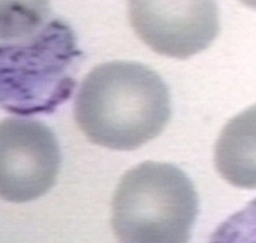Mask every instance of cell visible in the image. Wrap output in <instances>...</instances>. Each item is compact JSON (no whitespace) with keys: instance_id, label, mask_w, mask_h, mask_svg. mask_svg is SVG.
<instances>
[{"instance_id":"cell-1","label":"cell","mask_w":256,"mask_h":243,"mask_svg":"<svg viewBox=\"0 0 256 243\" xmlns=\"http://www.w3.org/2000/svg\"><path fill=\"white\" fill-rule=\"evenodd\" d=\"M74 110L90 141L112 150H134L162 134L171 118V96L154 70L116 61L86 75Z\"/></svg>"},{"instance_id":"cell-2","label":"cell","mask_w":256,"mask_h":243,"mask_svg":"<svg viewBox=\"0 0 256 243\" xmlns=\"http://www.w3.org/2000/svg\"><path fill=\"white\" fill-rule=\"evenodd\" d=\"M82 60L76 35L61 18L25 39L0 40V108L22 116L54 112L72 96Z\"/></svg>"},{"instance_id":"cell-3","label":"cell","mask_w":256,"mask_h":243,"mask_svg":"<svg viewBox=\"0 0 256 243\" xmlns=\"http://www.w3.org/2000/svg\"><path fill=\"white\" fill-rule=\"evenodd\" d=\"M198 215V196L182 170L145 162L123 174L112 204L119 243H188Z\"/></svg>"},{"instance_id":"cell-4","label":"cell","mask_w":256,"mask_h":243,"mask_svg":"<svg viewBox=\"0 0 256 243\" xmlns=\"http://www.w3.org/2000/svg\"><path fill=\"white\" fill-rule=\"evenodd\" d=\"M61 167V149L48 126L32 119L0 123V198L25 203L54 188Z\"/></svg>"},{"instance_id":"cell-5","label":"cell","mask_w":256,"mask_h":243,"mask_svg":"<svg viewBox=\"0 0 256 243\" xmlns=\"http://www.w3.org/2000/svg\"><path fill=\"white\" fill-rule=\"evenodd\" d=\"M128 16L150 50L180 60L207 50L220 28L216 0H128Z\"/></svg>"},{"instance_id":"cell-6","label":"cell","mask_w":256,"mask_h":243,"mask_svg":"<svg viewBox=\"0 0 256 243\" xmlns=\"http://www.w3.org/2000/svg\"><path fill=\"white\" fill-rule=\"evenodd\" d=\"M215 166L233 186L256 189V105L222 128L215 145Z\"/></svg>"},{"instance_id":"cell-7","label":"cell","mask_w":256,"mask_h":243,"mask_svg":"<svg viewBox=\"0 0 256 243\" xmlns=\"http://www.w3.org/2000/svg\"><path fill=\"white\" fill-rule=\"evenodd\" d=\"M50 18V0H0V40L32 36Z\"/></svg>"},{"instance_id":"cell-8","label":"cell","mask_w":256,"mask_h":243,"mask_svg":"<svg viewBox=\"0 0 256 243\" xmlns=\"http://www.w3.org/2000/svg\"><path fill=\"white\" fill-rule=\"evenodd\" d=\"M208 243H256V198L216 228Z\"/></svg>"},{"instance_id":"cell-9","label":"cell","mask_w":256,"mask_h":243,"mask_svg":"<svg viewBox=\"0 0 256 243\" xmlns=\"http://www.w3.org/2000/svg\"><path fill=\"white\" fill-rule=\"evenodd\" d=\"M240 2L248 6V8H252V10H256V0H240Z\"/></svg>"}]
</instances>
